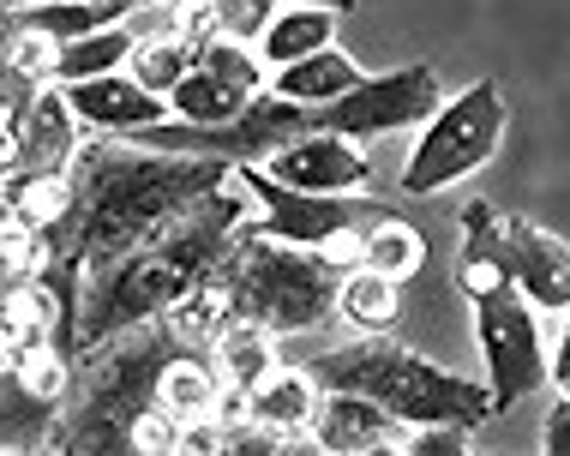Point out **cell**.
<instances>
[{
	"mask_svg": "<svg viewBox=\"0 0 570 456\" xmlns=\"http://www.w3.org/2000/svg\"><path fill=\"white\" fill-rule=\"evenodd\" d=\"M235 180L228 162H198V157H163L138 139H90L72 162V210L67 222L49 228V258L55 265L97 270L109 258L145 247L163 235L187 205Z\"/></svg>",
	"mask_w": 570,
	"mask_h": 456,
	"instance_id": "obj_1",
	"label": "cell"
},
{
	"mask_svg": "<svg viewBox=\"0 0 570 456\" xmlns=\"http://www.w3.org/2000/svg\"><path fill=\"white\" fill-rule=\"evenodd\" d=\"M180 355H193V348H180V337L163 318L97 348V355H85L79 385H72L67 408H60L49 456H138L132 427L145 420V408H157L163 373Z\"/></svg>",
	"mask_w": 570,
	"mask_h": 456,
	"instance_id": "obj_2",
	"label": "cell"
},
{
	"mask_svg": "<svg viewBox=\"0 0 570 456\" xmlns=\"http://www.w3.org/2000/svg\"><path fill=\"white\" fill-rule=\"evenodd\" d=\"M313 373L325 390L379 403L384 415H396L414 433H474L492 420V390H481L462 373L433 367V360H421L414 348L391 337H354L331 348Z\"/></svg>",
	"mask_w": 570,
	"mask_h": 456,
	"instance_id": "obj_3",
	"label": "cell"
},
{
	"mask_svg": "<svg viewBox=\"0 0 570 456\" xmlns=\"http://www.w3.org/2000/svg\"><path fill=\"white\" fill-rule=\"evenodd\" d=\"M217 282L228 288V307H235L240 325H258L271 337H295V330H313L318 318L336 313L343 270L325 252L283 247L258 222H246L240 240L217 265Z\"/></svg>",
	"mask_w": 570,
	"mask_h": 456,
	"instance_id": "obj_4",
	"label": "cell"
},
{
	"mask_svg": "<svg viewBox=\"0 0 570 456\" xmlns=\"http://www.w3.org/2000/svg\"><path fill=\"white\" fill-rule=\"evenodd\" d=\"M504 90L492 79H474L469 90H456L444 109L421 127V139L409 145V162H403V192L414 199H433V192L469 180L474 169H487L492 150L504 145Z\"/></svg>",
	"mask_w": 570,
	"mask_h": 456,
	"instance_id": "obj_5",
	"label": "cell"
},
{
	"mask_svg": "<svg viewBox=\"0 0 570 456\" xmlns=\"http://www.w3.org/2000/svg\"><path fill=\"white\" fill-rule=\"evenodd\" d=\"M444 79L439 67H396V72H373L366 85H354L343 102H325L313 109L318 132H343V139H384V132H403V127H426L444 109Z\"/></svg>",
	"mask_w": 570,
	"mask_h": 456,
	"instance_id": "obj_6",
	"label": "cell"
},
{
	"mask_svg": "<svg viewBox=\"0 0 570 456\" xmlns=\"http://www.w3.org/2000/svg\"><path fill=\"white\" fill-rule=\"evenodd\" d=\"M474 337H481V360H487V378H492V415L517 408L522 397H534L541 385H552V355L541 343V318L534 307L517 295H492L474 307Z\"/></svg>",
	"mask_w": 570,
	"mask_h": 456,
	"instance_id": "obj_7",
	"label": "cell"
},
{
	"mask_svg": "<svg viewBox=\"0 0 570 456\" xmlns=\"http://www.w3.org/2000/svg\"><path fill=\"white\" fill-rule=\"evenodd\" d=\"M240 180L253 187L258 199V228L283 247H306V252H325L331 240L343 235H373L384 217H396L391 205L379 199H325V192H295L283 180H271L265 169H240Z\"/></svg>",
	"mask_w": 570,
	"mask_h": 456,
	"instance_id": "obj_8",
	"label": "cell"
},
{
	"mask_svg": "<svg viewBox=\"0 0 570 456\" xmlns=\"http://www.w3.org/2000/svg\"><path fill=\"white\" fill-rule=\"evenodd\" d=\"M85 150V127L72 115L67 90L42 85L19 127H7V180H37V175H67Z\"/></svg>",
	"mask_w": 570,
	"mask_h": 456,
	"instance_id": "obj_9",
	"label": "cell"
},
{
	"mask_svg": "<svg viewBox=\"0 0 570 456\" xmlns=\"http://www.w3.org/2000/svg\"><path fill=\"white\" fill-rule=\"evenodd\" d=\"M271 180H283V187L295 192H325V199H361L366 187H373V162H366V150L343 139V132H306L295 139L288 150H276L265 162Z\"/></svg>",
	"mask_w": 570,
	"mask_h": 456,
	"instance_id": "obj_10",
	"label": "cell"
},
{
	"mask_svg": "<svg viewBox=\"0 0 570 456\" xmlns=\"http://www.w3.org/2000/svg\"><path fill=\"white\" fill-rule=\"evenodd\" d=\"M60 90H67V102H72V115H79V127L97 132V139H145L150 127L175 120L168 97L145 90V85L132 79V72H109V79L60 85Z\"/></svg>",
	"mask_w": 570,
	"mask_h": 456,
	"instance_id": "obj_11",
	"label": "cell"
},
{
	"mask_svg": "<svg viewBox=\"0 0 570 456\" xmlns=\"http://www.w3.org/2000/svg\"><path fill=\"white\" fill-rule=\"evenodd\" d=\"M504 247H511V277L517 295L534 313H570V247L547 235L529 217H504Z\"/></svg>",
	"mask_w": 570,
	"mask_h": 456,
	"instance_id": "obj_12",
	"label": "cell"
},
{
	"mask_svg": "<svg viewBox=\"0 0 570 456\" xmlns=\"http://www.w3.org/2000/svg\"><path fill=\"white\" fill-rule=\"evenodd\" d=\"M462 228H469V240H462V252H456V288L474 307L492 295H511L517 277H511V247H504V217L487 199H474L462 210Z\"/></svg>",
	"mask_w": 570,
	"mask_h": 456,
	"instance_id": "obj_13",
	"label": "cell"
},
{
	"mask_svg": "<svg viewBox=\"0 0 570 456\" xmlns=\"http://www.w3.org/2000/svg\"><path fill=\"white\" fill-rule=\"evenodd\" d=\"M396 433H414V427H403L396 415H384V408L366 403V397H343V390H325L313 427H306V438L325 445L331 456H366L373 445H384V438H396Z\"/></svg>",
	"mask_w": 570,
	"mask_h": 456,
	"instance_id": "obj_14",
	"label": "cell"
},
{
	"mask_svg": "<svg viewBox=\"0 0 570 456\" xmlns=\"http://www.w3.org/2000/svg\"><path fill=\"white\" fill-rule=\"evenodd\" d=\"M318 403H325V385H318L313 367H276L265 385L253 390V420L276 438H301L313 427Z\"/></svg>",
	"mask_w": 570,
	"mask_h": 456,
	"instance_id": "obj_15",
	"label": "cell"
},
{
	"mask_svg": "<svg viewBox=\"0 0 570 456\" xmlns=\"http://www.w3.org/2000/svg\"><path fill=\"white\" fill-rule=\"evenodd\" d=\"M354 85H366V72L354 67L343 49H325V54L301 60V67L271 72V90H276L283 102H301V109H325V102H343Z\"/></svg>",
	"mask_w": 570,
	"mask_h": 456,
	"instance_id": "obj_16",
	"label": "cell"
},
{
	"mask_svg": "<svg viewBox=\"0 0 570 456\" xmlns=\"http://www.w3.org/2000/svg\"><path fill=\"white\" fill-rule=\"evenodd\" d=\"M336 49V12H318V7H283L276 12V24L265 30V42H258V60H265L271 72L283 67H301V60Z\"/></svg>",
	"mask_w": 570,
	"mask_h": 456,
	"instance_id": "obj_17",
	"label": "cell"
},
{
	"mask_svg": "<svg viewBox=\"0 0 570 456\" xmlns=\"http://www.w3.org/2000/svg\"><path fill=\"white\" fill-rule=\"evenodd\" d=\"M132 7H102V0H42V7H19L7 12V30H42L55 42H79V37H97V30H115L127 24Z\"/></svg>",
	"mask_w": 570,
	"mask_h": 456,
	"instance_id": "obj_18",
	"label": "cell"
},
{
	"mask_svg": "<svg viewBox=\"0 0 570 456\" xmlns=\"http://www.w3.org/2000/svg\"><path fill=\"white\" fill-rule=\"evenodd\" d=\"M253 97H265V90H246L235 79H223V72H210V67H193L187 79H180V90L168 97V109H175V120H187V127H223V120L253 109Z\"/></svg>",
	"mask_w": 570,
	"mask_h": 456,
	"instance_id": "obj_19",
	"label": "cell"
},
{
	"mask_svg": "<svg viewBox=\"0 0 570 456\" xmlns=\"http://www.w3.org/2000/svg\"><path fill=\"white\" fill-rule=\"evenodd\" d=\"M210 360H217V373H223V390H240V397H253V390L276 373V337L235 318V325L223 330V343L210 348Z\"/></svg>",
	"mask_w": 570,
	"mask_h": 456,
	"instance_id": "obj_20",
	"label": "cell"
},
{
	"mask_svg": "<svg viewBox=\"0 0 570 456\" xmlns=\"http://www.w3.org/2000/svg\"><path fill=\"white\" fill-rule=\"evenodd\" d=\"M403 282L379 277V270H348L343 288H336V313L354 325V337H391L396 313H403Z\"/></svg>",
	"mask_w": 570,
	"mask_h": 456,
	"instance_id": "obj_21",
	"label": "cell"
},
{
	"mask_svg": "<svg viewBox=\"0 0 570 456\" xmlns=\"http://www.w3.org/2000/svg\"><path fill=\"white\" fill-rule=\"evenodd\" d=\"M132 54H138V37H132V24L97 30V37H79V42H60L55 85H90V79H109V72H120Z\"/></svg>",
	"mask_w": 570,
	"mask_h": 456,
	"instance_id": "obj_22",
	"label": "cell"
},
{
	"mask_svg": "<svg viewBox=\"0 0 570 456\" xmlns=\"http://www.w3.org/2000/svg\"><path fill=\"white\" fill-rule=\"evenodd\" d=\"M223 397H228V390H223V373H217V360H210V355H180L175 367L163 373V390H157V403L168 408V415H180V420L217 415Z\"/></svg>",
	"mask_w": 570,
	"mask_h": 456,
	"instance_id": "obj_23",
	"label": "cell"
},
{
	"mask_svg": "<svg viewBox=\"0 0 570 456\" xmlns=\"http://www.w3.org/2000/svg\"><path fill=\"white\" fill-rule=\"evenodd\" d=\"M421 258H426V235H421V228H409L403 217H384L373 235H366L361 270H379V277H391V282H409L414 270H421Z\"/></svg>",
	"mask_w": 570,
	"mask_h": 456,
	"instance_id": "obj_24",
	"label": "cell"
},
{
	"mask_svg": "<svg viewBox=\"0 0 570 456\" xmlns=\"http://www.w3.org/2000/svg\"><path fill=\"white\" fill-rule=\"evenodd\" d=\"M72 210V169L67 175H37V180H7V217L49 235L55 222H67Z\"/></svg>",
	"mask_w": 570,
	"mask_h": 456,
	"instance_id": "obj_25",
	"label": "cell"
},
{
	"mask_svg": "<svg viewBox=\"0 0 570 456\" xmlns=\"http://www.w3.org/2000/svg\"><path fill=\"white\" fill-rule=\"evenodd\" d=\"M198 67V42L193 37H157V42H138V54H132V79L145 85V90H157V97H175L180 79Z\"/></svg>",
	"mask_w": 570,
	"mask_h": 456,
	"instance_id": "obj_26",
	"label": "cell"
},
{
	"mask_svg": "<svg viewBox=\"0 0 570 456\" xmlns=\"http://www.w3.org/2000/svg\"><path fill=\"white\" fill-rule=\"evenodd\" d=\"M271 24H276V0H217V37L223 42L258 49Z\"/></svg>",
	"mask_w": 570,
	"mask_h": 456,
	"instance_id": "obj_27",
	"label": "cell"
},
{
	"mask_svg": "<svg viewBox=\"0 0 570 456\" xmlns=\"http://www.w3.org/2000/svg\"><path fill=\"white\" fill-rule=\"evenodd\" d=\"M7 67L24 72V79H37V85H55L60 42L42 37V30H7Z\"/></svg>",
	"mask_w": 570,
	"mask_h": 456,
	"instance_id": "obj_28",
	"label": "cell"
},
{
	"mask_svg": "<svg viewBox=\"0 0 570 456\" xmlns=\"http://www.w3.org/2000/svg\"><path fill=\"white\" fill-rule=\"evenodd\" d=\"M132 450L138 456H168V450H180V415H168V408H145V420L132 427Z\"/></svg>",
	"mask_w": 570,
	"mask_h": 456,
	"instance_id": "obj_29",
	"label": "cell"
},
{
	"mask_svg": "<svg viewBox=\"0 0 570 456\" xmlns=\"http://www.w3.org/2000/svg\"><path fill=\"white\" fill-rule=\"evenodd\" d=\"M228 445H235V433L223 427V415L180 420V450H187V456H228Z\"/></svg>",
	"mask_w": 570,
	"mask_h": 456,
	"instance_id": "obj_30",
	"label": "cell"
},
{
	"mask_svg": "<svg viewBox=\"0 0 570 456\" xmlns=\"http://www.w3.org/2000/svg\"><path fill=\"white\" fill-rule=\"evenodd\" d=\"M541 456H570V397H559V408L547 415L541 433Z\"/></svg>",
	"mask_w": 570,
	"mask_h": 456,
	"instance_id": "obj_31",
	"label": "cell"
},
{
	"mask_svg": "<svg viewBox=\"0 0 570 456\" xmlns=\"http://www.w3.org/2000/svg\"><path fill=\"white\" fill-rule=\"evenodd\" d=\"M228 456H283V438L265 433V427H253V433H240L235 445H228Z\"/></svg>",
	"mask_w": 570,
	"mask_h": 456,
	"instance_id": "obj_32",
	"label": "cell"
},
{
	"mask_svg": "<svg viewBox=\"0 0 570 456\" xmlns=\"http://www.w3.org/2000/svg\"><path fill=\"white\" fill-rule=\"evenodd\" d=\"M552 385H559V397H570V318L559 325V343H552Z\"/></svg>",
	"mask_w": 570,
	"mask_h": 456,
	"instance_id": "obj_33",
	"label": "cell"
},
{
	"mask_svg": "<svg viewBox=\"0 0 570 456\" xmlns=\"http://www.w3.org/2000/svg\"><path fill=\"white\" fill-rule=\"evenodd\" d=\"M19 7H42V0H7V12H19ZM102 7H132V12H145V7H175V0H102Z\"/></svg>",
	"mask_w": 570,
	"mask_h": 456,
	"instance_id": "obj_34",
	"label": "cell"
},
{
	"mask_svg": "<svg viewBox=\"0 0 570 456\" xmlns=\"http://www.w3.org/2000/svg\"><path fill=\"white\" fill-rule=\"evenodd\" d=\"M276 7H318V12H336V19H343V12H354L361 0H276Z\"/></svg>",
	"mask_w": 570,
	"mask_h": 456,
	"instance_id": "obj_35",
	"label": "cell"
},
{
	"mask_svg": "<svg viewBox=\"0 0 570 456\" xmlns=\"http://www.w3.org/2000/svg\"><path fill=\"white\" fill-rule=\"evenodd\" d=\"M283 456H331V450H325V445H313V438L301 433V438H283Z\"/></svg>",
	"mask_w": 570,
	"mask_h": 456,
	"instance_id": "obj_36",
	"label": "cell"
},
{
	"mask_svg": "<svg viewBox=\"0 0 570 456\" xmlns=\"http://www.w3.org/2000/svg\"><path fill=\"white\" fill-rule=\"evenodd\" d=\"M168 456H187V450H168Z\"/></svg>",
	"mask_w": 570,
	"mask_h": 456,
	"instance_id": "obj_37",
	"label": "cell"
},
{
	"mask_svg": "<svg viewBox=\"0 0 570 456\" xmlns=\"http://www.w3.org/2000/svg\"><path fill=\"white\" fill-rule=\"evenodd\" d=\"M30 456H49V450H30Z\"/></svg>",
	"mask_w": 570,
	"mask_h": 456,
	"instance_id": "obj_38",
	"label": "cell"
},
{
	"mask_svg": "<svg viewBox=\"0 0 570 456\" xmlns=\"http://www.w3.org/2000/svg\"><path fill=\"white\" fill-rule=\"evenodd\" d=\"M499 456H504V450H499Z\"/></svg>",
	"mask_w": 570,
	"mask_h": 456,
	"instance_id": "obj_39",
	"label": "cell"
}]
</instances>
